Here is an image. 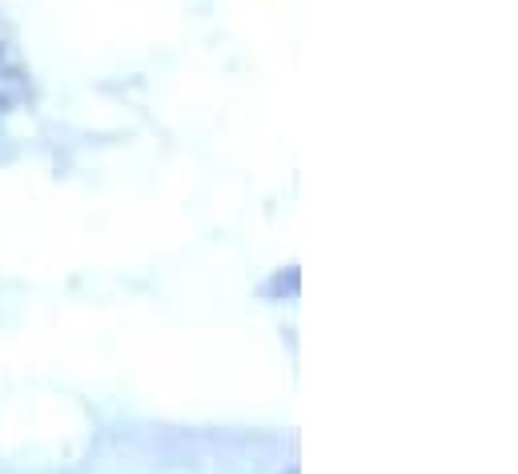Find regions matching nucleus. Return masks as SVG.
<instances>
[]
</instances>
